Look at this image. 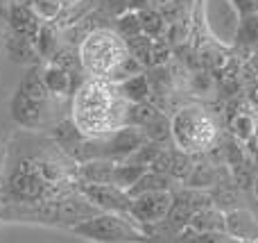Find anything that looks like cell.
Wrapping results in <instances>:
<instances>
[{
    "label": "cell",
    "mask_w": 258,
    "mask_h": 243,
    "mask_svg": "<svg viewBox=\"0 0 258 243\" xmlns=\"http://www.w3.org/2000/svg\"><path fill=\"white\" fill-rule=\"evenodd\" d=\"M127 107L118 84L84 77L71 98V118L84 136L100 139L127 127Z\"/></svg>",
    "instance_id": "obj_1"
},
{
    "label": "cell",
    "mask_w": 258,
    "mask_h": 243,
    "mask_svg": "<svg viewBox=\"0 0 258 243\" xmlns=\"http://www.w3.org/2000/svg\"><path fill=\"white\" fill-rule=\"evenodd\" d=\"M80 64L86 77L98 80H113L118 68L129 57L127 43L111 27H98L80 43Z\"/></svg>",
    "instance_id": "obj_2"
},
{
    "label": "cell",
    "mask_w": 258,
    "mask_h": 243,
    "mask_svg": "<svg viewBox=\"0 0 258 243\" xmlns=\"http://www.w3.org/2000/svg\"><path fill=\"white\" fill-rule=\"evenodd\" d=\"M170 136L179 153L183 155H200L213 148L218 139V125L213 116L200 105H186L177 109L170 121Z\"/></svg>",
    "instance_id": "obj_3"
},
{
    "label": "cell",
    "mask_w": 258,
    "mask_h": 243,
    "mask_svg": "<svg viewBox=\"0 0 258 243\" xmlns=\"http://www.w3.org/2000/svg\"><path fill=\"white\" fill-rule=\"evenodd\" d=\"M73 234L93 243H145V234L134 225V221L122 214L100 212L98 216L73 227Z\"/></svg>",
    "instance_id": "obj_4"
},
{
    "label": "cell",
    "mask_w": 258,
    "mask_h": 243,
    "mask_svg": "<svg viewBox=\"0 0 258 243\" xmlns=\"http://www.w3.org/2000/svg\"><path fill=\"white\" fill-rule=\"evenodd\" d=\"M61 100H34L21 89L14 91L12 100H9V116L21 130L27 132H43L54 127L61 118L57 116V105Z\"/></svg>",
    "instance_id": "obj_5"
},
{
    "label": "cell",
    "mask_w": 258,
    "mask_h": 243,
    "mask_svg": "<svg viewBox=\"0 0 258 243\" xmlns=\"http://www.w3.org/2000/svg\"><path fill=\"white\" fill-rule=\"evenodd\" d=\"M77 191H80L98 212L129 216L132 198H129L127 191L118 189V186H113V184H84V182H80Z\"/></svg>",
    "instance_id": "obj_6"
},
{
    "label": "cell",
    "mask_w": 258,
    "mask_h": 243,
    "mask_svg": "<svg viewBox=\"0 0 258 243\" xmlns=\"http://www.w3.org/2000/svg\"><path fill=\"white\" fill-rule=\"evenodd\" d=\"M168 207H170V193L150 191V193H141L136 198H132L129 216L136 218L138 223H154L165 216Z\"/></svg>",
    "instance_id": "obj_7"
},
{
    "label": "cell",
    "mask_w": 258,
    "mask_h": 243,
    "mask_svg": "<svg viewBox=\"0 0 258 243\" xmlns=\"http://www.w3.org/2000/svg\"><path fill=\"white\" fill-rule=\"evenodd\" d=\"M41 25H43V21H41L39 14H36L30 5L14 0V5L9 7V14H7V30L12 32V34L25 36V39L34 41Z\"/></svg>",
    "instance_id": "obj_8"
},
{
    "label": "cell",
    "mask_w": 258,
    "mask_h": 243,
    "mask_svg": "<svg viewBox=\"0 0 258 243\" xmlns=\"http://www.w3.org/2000/svg\"><path fill=\"white\" fill-rule=\"evenodd\" d=\"M41 80H43L48 93L52 95L54 100H66L73 98L77 91V86L82 84L80 77H73L71 73L61 71V68L52 66V64H45L41 66Z\"/></svg>",
    "instance_id": "obj_9"
},
{
    "label": "cell",
    "mask_w": 258,
    "mask_h": 243,
    "mask_svg": "<svg viewBox=\"0 0 258 243\" xmlns=\"http://www.w3.org/2000/svg\"><path fill=\"white\" fill-rule=\"evenodd\" d=\"M7 43H5V50H7V57L16 64H25V66H39L41 57L36 53L34 41L25 39V36H18L7 32Z\"/></svg>",
    "instance_id": "obj_10"
},
{
    "label": "cell",
    "mask_w": 258,
    "mask_h": 243,
    "mask_svg": "<svg viewBox=\"0 0 258 243\" xmlns=\"http://www.w3.org/2000/svg\"><path fill=\"white\" fill-rule=\"evenodd\" d=\"M118 89H120L122 98H125L129 105L145 103V100L150 98V93H152L150 80H147L145 73H138V75L129 77V80H125V82H120V84H118Z\"/></svg>",
    "instance_id": "obj_11"
},
{
    "label": "cell",
    "mask_w": 258,
    "mask_h": 243,
    "mask_svg": "<svg viewBox=\"0 0 258 243\" xmlns=\"http://www.w3.org/2000/svg\"><path fill=\"white\" fill-rule=\"evenodd\" d=\"M18 89H21L23 93H27L30 98H34V100H52V95L48 93L43 80H41V64L39 66H27L25 68V75H23L21 82H18Z\"/></svg>",
    "instance_id": "obj_12"
},
{
    "label": "cell",
    "mask_w": 258,
    "mask_h": 243,
    "mask_svg": "<svg viewBox=\"0 0 258 243\" xmlns=\"http://www.w3.org/2000/svg\"><path fill=\"white\" fill-rule=\"evenodd\" d=\"M236 43L242 48H249L251 53L258 48V12L240 16L236 30Z\"/></svg>",
    "instance_id": "obj_13"
},
{
    "label": "cell",
    "mask_w": 258,
    "mask_h": 243,
    "mask_svg": "<svg viewBox=\"0 0 258 243\" xmlns=\"http://www.w3.org/2000/svg\"><path fill=\"white\" fill-rule=\"evenodd\" d=\"M138 18H141V32L150 39H159L165 32V16L154 7H145L138 12Z\"/></svg>",
    "instance_id": "obj_14"
},
{
    "label": "cell",
    "mask_w": 258,
    "mask_h": 243,
    "mask_svg": "<svg viewBox=\"0 0 258 243\" xmlns=\"http://www.w3.org/2000/svg\"><path fill=\"white\" fill-rule=\"evenodd\" d=\"M127 43V50L143 68H150L152 64V48H154V39L145 34H138V36H132V39L125 41Z\"/></svg>",
    "instance_id": "obj_15"
},
{
    "label": "cell",
    "mask_w": 258,
    "mask_h": 243,
    "mask_svg": "<svg viewBox=\"0 0 258 243\" xmlns=\"http://www.w3.org/2000/svg\"><path fill=\"white\" fill-rule=\"evenodd\" d=\"M113 30H116L125 41L132 39V36L143 34V32H141V18H138V12H132V9H129V12L120 14V16L116 18V25H113Z\"/></svg>",
    "instance_id": "obj_16"
},
{
    "label": "cell",
    "mask_w": 258,
    "mask_h": 243,
    "mask_svg": "<svg viewBox=\"0 0 258 243\" xmlns=\"http://www.w3.org/2000/svg\"><path fill=\"white\" fill-rule=\"evenodd\" d=\"M145 130H147V136H152V139H163V136L170 134V121H165L163 116L156 114V116L145 125Z\"/></svg>",
    "instance_id": "obj_17"
},
{
    "label": "cell",
    "mask_w": 258,
    "mask_h": 243,
    "mask_svg": "<svg viewBox=\"0 0 258 243\" xmlns=\"http://www.w3.org/2000/svg\"><path fill=\"white\" fill-rule=\"evenodd\" d=\"M14 5V0H0V34H7V14L9 7Z\"/></svg>",
    "instance_id": "obj_18"
},
{
    "label": "cell",
    "mask_w": 258,
    "mask_h": 243,
    "mask_svg": "<svg viewBox=\"0 0 258 243\" xmlns=\"http://www.w3.org/2000/svg\"><path fill=\"white\" fill-rule=\"evenodd\" d=\"M7 221V200L0 196V223Z\"/></svg>",
    "instance_id": "obj_19"
},
{
    "label": "cell",
    "mask_w": 258,
    "mask_h": 243,
    "mask_svg": "<svg viewBox=\"0 0 258 243\" xmlns=\"http://www.w3.org/2000/svg\"><path fill=\"white\" fill-rule=\"evenodd\" d=\"M170 3H174V0H150V7H165V5H170Z\"/></svg>",
    "instance_id": "obj_20"
},
{
    "label": "cell",
    "mask_w": 258,
    "mask_h": 243,
    "mask_svg": "<svg viewBox=\"0 0 258 243\" xmlns=\"http://www.w3.org/2000/svg\"><path fill=\"white\" fill-rule=\"evenodd\" d=\"M254 71H256V75H258V57L254 59Z\"/></svg>",
    "instance_id": "obj_21"
},
{
    "label": "cell",
    "mask_w": 258,
    "mask_h": 243,
    "mask_svg": "<svg viewBox=\"0 0 258 243\" xmlns=\"http://www.w3.org/2000/svg\"><path fill=\"white\" fill-rule=\"evenodd\" d=\"M254 57H258V48H256V50H254Z\"/></svg>",
    "instance_id": "obj_22"
}]
</instances>
